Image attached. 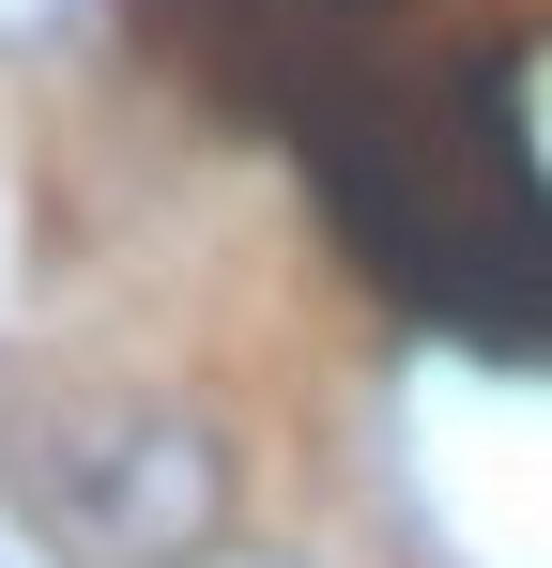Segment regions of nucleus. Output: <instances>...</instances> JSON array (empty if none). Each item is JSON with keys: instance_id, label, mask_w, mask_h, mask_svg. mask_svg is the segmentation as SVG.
Here are the masks:
<instances>
[{"instance_id": "1", "label": "nucleus", "mask_w": 552, "mask_h": 568, "mask_svg": "<svg viewBox=\"0 0 552 568\" xmlns=\"http://www.w3.org/2000/svg\"><path fill=\"white\" fill-rule=\"evenodd\" d=\"M323 200L354 231V262L415 323H446L476 354H552V185L522 170L507 78L460 62L446 93H292Z\"/></svg>"}]
</instances>
